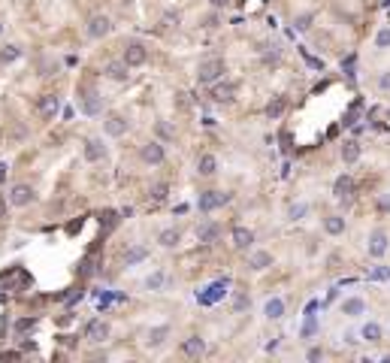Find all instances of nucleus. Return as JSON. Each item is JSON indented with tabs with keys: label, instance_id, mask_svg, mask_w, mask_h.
Here are the masks:
<instances>
[{
	"label": "nucleus",
	"instance_id": "58836bf2",
	"mask_svg": "<svg viewBox=\"0 0 390 363\" xmlns=\"http://www.w3.org/2000/svg\"><path fill=\"white\" fill-rule=\"evenodd\" d=\"M33 327H36V318H18V321H15V333H18V336L33 330Z\"/></svg>",
	"mask_w": 390,
	"mask_h": 363
},
{
	"label": "nucleus",
	"instance_id": "f704fd0d",
	"mask_svg": "<svg viewBox=\"0 0 390 363\" xmlns=\"http://www.w3.org/2000/svg\"><path fill=\"white\" fill-rule=\"evenodd\" d=\"M200 28H206V31H215V28H221V9H212L203 22H200Z\"/></svg>",
	"mask_w": 390,
	"mask_h": 363
},
{
	"label": "nucleus",
	"instance_id": "72a5a7b5",
	"mask_svg": "<svg viewBox=\"0 0 390 363\" xmlns=\"http://www.w3.org/2000/svg\"><path fill=\"white\" fill-rule=\"evenodd\" d=\"M342 161H345V164H357L360 161V145L354 139H348V142L342 145Z\"/></svg>",
	"mask_w": 390,
	"mask_h": 363
},
{
	"label": "nucleus",
	"instance_id": "9b49d317",
	"mask_svg": "<svg viewBox=\"0 0 390 363\" xmlns=\"http://www.w3.org/2000/svg\"><path fill=\"white\" fill-rule=\"evenodd\" d=\"M79 109H82L85 115H91V118L100 115V112H103V94H100L97 88H91V85L82 88V91H79Z\"/></svg>",
	"mask_w": 390,
	"mask_h": 363
},
{
	"label": "nucleus",
	"instance_id": "09e8293b",
	"mask_svg": "<svg viewBox=\"0 0 390 363\" xmlns=\"http://www.w3.org/2000/svg\"><path fill=\"white\" fill-rule=\"evenodd\" d=\"M0 36H3V22H0Z\"/></svg>",
	"mask_w": 390,
	"mask_h": 363
},
{
	"label": "nucleus",
	"instance_id": "aec40b11",
	"mask_svg": "<svg viewBox=\"0 0 390 363\" xmlns=\"http://www.w3.org/2000/svg\"><path fill=\"white\" fill-rule=\"evenodd\" d=\"M272 266V251H263V248H251L248 251V269L251 272H263Z\"/></svg>",
	"mask_w": 390,
	"mask_h": 363
},
{
	"label": "nucleus",
	"instance_id": "b1692460",
	"mask_svg": "<svg viewBox=\"0 0 390 363\" xmlns=\"http://www.w3.org/2000/svg\"><path fill=\"white\" fill-rule=\"evenodd\" d=\"M369 254H372V258H384V254H387V233L384 230L369 233Z\"/></svg>",
	"mask_w": 390,
	"mask_h": 363
},
{
	"label": "nucleus",
	"instance_id": "0eeeda50",
	"mask_svg": "<svg viewBox=\"0 0 390 363\" xmlns=\"http://www.w3.org/2000/svg\"><path fill=\"white\" fill-rule=\"evenodd\" d=\"M6 200H9V206H15V209H25V206L36 203V188H33V185H28V182H15V185L9 188Z\"/></svg>",
	"mask_w": 390,
	"mask_h": 363
},
{
	"label": "nucleus",
	"instance_id": "1a4fd4ad",
	"mask_svg": "<svg viewBox=\"0 0 390 363\" xmlns=\"http://www.w3.org/2000/svg\"><path fill=\"white\" fill-rule=\"evenodd\" d=\"M106 155H109V148H106L103 136H85V139H82V158H85L88 164L106 161Z\"/></svg>",
	"mask_w": 390,
	"mask_h": 363
},
{
	"label": "nucleus",
	"instance_id": "9d476101",
	"mask_svg": "<svg viewBox=\"0 0 390 363\" xmlns=\"http://www.w3.org/2000/svg\"><path fill=\"white\" fill-rule=\"evenodd\" d=\"M148 258H151L148 245H142V242H130L127 248H121L118 264H121V266H139V264H145Z\"/></svg>",
	"mask_w": 390,
	"mask_h": 363
},
{
	"label": "nucleus",
	"instance_id": "ddd939ff",
	"mask_svg": "<svg viewBox=\"0 0 390 363\" xmlns=\"http://www.w3.org/2000/svg\"><path fill=\"white\" fill-rule=\"evenodd\" d=\"M236 94H239V82H233V79H221V82L212 85V103H218V106L233 103Z\"/></svg>",
	"mask_w": 390,
	"mask_h": 363
},
{
	"label": "nucleus",
	"instance_id": "c9c22d12",
	"mask_svg": "<svg viewBox=\"0 0 390 363\" xmlns=\"http://www.w3.org/2000/svg\"><path fill=\"white\" fill-rule=\"evenodd\" d=\"M100 224H103L106 230H112V227L118 224V212H112V209H106V212H100Z\"/></svg>",
	"mask_w": 390,
	"mask_h": 363
},
{
	"label": "nucleus",
	"instance_id": "a211bd4d",
	"mask_svg": "<svg viewBox=\"0 0 390 363\" xmlns=\"http://www.w3.org/2000/svg\"><path fill=\"white\" fill-rule=\"evenodd\" d=\"M230 239H233V248H236V251H251V248H254V230H251V227L236 224V227L230 230Z\"/></svg>",
	"mask_w": 390,
	"mask_h": 363
},
{
	"label": "nucleus",
	"instance_id": "20e7f679",
	"mask_svg": "<svg viewBox=\"0 0 390 363\" xmlns=\"http://www.w3.org/2000/svg\"><path fill=\"white\" fill-rule=\"evenodd\" d=\"M139 161L145 166H163L166 164V145H163L158 136L155 139H145L139 145Z\"/></svg>",
	"mask_w": 390,
	"mask_h": 363
},
{
	"label": "nucleus",
	"instance_id": "393cba45",
	"mask_svg": "<svg viewBox=\"0 0 390 363\" xmlns=\"http://www.w3.org/2000/svg\"><path fill=\"white\" fill-rule=\"evenodd\" d=\"M263 318L266 321H281L285 318V300L281 297H269L263 303Z\"/></svg>",
	"mask_w": 390,
	"mask_h": 363
},
{
	"label": "nucleus",
	"instance_id": "4be33fe9",
	"mask_svg": "<svg viewBox=\"0 0 390 363\" xmlns=\"http://www.w3.org/2000/svg\"><path fill=\"white\" fill-rule=\"evenodd\" d=\"M158 245L166 248V251L179 248V245H182V230H179V227H163V230H158Z\"/></svg>",
	"mask_w": 390,
	"mask_h": 363
},
{
	"label": "nucleus",
	"instance_id": "e433bc0d",
	"mask_svg": "<svg viewBox=\"0 0 390 363\" xmlns=\"http://www.w3.org/2000/svg\"><path fill=\"white\" fill-rule=\"evenodd\" d=\"M306 212H309L306 203H293L291 209H288V218H291V221H299V218H306Z\"/></svg>",
	"mask_w": 390,
	"mask_h": 363
},
{
	"label": "nucleus",
	"instance_id": "6ab92c4d",
	"mask_svg": "<svg viewBox=\"0 0 390 363\" xmlns=\"http://www.w3.org/2000/svg\"><path fill=\"white\" fill-rule=\"evenodd\" d=\"M169 285H172V279H169V272H166V269H155L151 275H145V279H142V288H145V291H151V294H163Z\"/></svg>",
	"mask_w": 390,
	"mask_h": 363
},
{
	"label": "nucleus",
	"instance_id": "c756f323",
	"mask_svg": "<svg viewBox=\"0 0 390 363\" xmlns=\"http://www.w3.org/2000/svg\"><path fill=\"white\" fill-rule=\"evenodd\" d=\"M148 200L155 203V206H161L169 200V182H151V188H148Z\"/></svg>",
	"mask_w": 390,
	"mask_h": 363
},
{
	"label": "nucleus",
	"instance_id": "2f4dec72",
	"mask_svg": "<svg viewBox=\"0 0 390 363\" xmlns=\"http://www.w3.org/2000/svg\"><path fill=\"white\" fill-rule=\"evenodd\" d=\"M324 230L330 233V236H342V233H345V218H342V215H327Z\"/></svg>",
	"mask_w": 390,
	"mask_h": 363
},
{
	"label": "nucleus",
	"instance_id": "c03bdc74",
	"mask_svg": "<svg viewBox=\"0 0 390 363\" xmlns=\"http://www.w3.org/2000/svg\"><path fill=\"white\" fill-rule=\"evenodd\" d=\"M321 357H324V348H318V345L309 348V360H321Z\"/></svg>",
	"mask_w": 390,
	"mask_h": 363
},
{
	"label": "nucleus",
	"instance_id": "7ed1b4c3",
	"mask_svg": "<svg viewBox=\"0 0 390 363\" xmlns=\"http://www.w3.org/2000/svg\"><path fill=\"white\" fill-rule=\"evenodd\" d=\"M121 61H124L130 70L145 67L148 64V46H145L142 39H127V42L121 46Z\"/></svg>",
	"mask_w": 390,
	"mask_h": 363
},
{
	"label": "nucleus",
	"instance_id": "79ce46f5",
	"mask_svg": "<svg viewBox=\"0 0 390 363\" xmlns=\"http://www.w3.org/2000/svg\"><path fill=\"white\" fill-rule=\"evenodd\" d=\"M206 3H209L212 9H221V12H224V9L230 6V0H206Z\"/></svg>",
	"mask_w": 390,
	"mask_h": 363
},
{
	"label": "nucleus",
	"instance_id": "ea45409f",
	"mask_svg": "<svg viewBox=\"0 0 390 363\" xmlns=\"http://www.w3.org/2000/svg\"><path fill=\"white\" fill-rule=\"evenodd\" d=\"M375 46H378V49H390V28H381V31H378Z\"/></svg>",
	"mask_w": 390,
	"mask_h": 363
},
{
	"label": "nucleus",
	"instance_id": "cd10ccee",
	"mask_svg": "<svg viewBox=\"0 0 390 363\" xmlns=\"http://www.w3.org/2000/svg\"><path fill=\"white\" fill-rule=\"evenodd\" d=\"M263 112H266V118H269V121H278V118L288 112V97H272L269 103H266V109H263Z\"/></svg>",
	"mask_w": 390,
	"mask_h": 363
},
{
	"label": "nucleus",
	"instance_id": "f257e3e1",
	"mask_svg": "<svg viewBox=\"0 0 390 363\" xmlns=\"http://www.w3.org/2000/svg\"><path fill=\"white\" fill-rule=\"evenodd\" d=\"M197 82L200 85H215V82H221L224 76H227V61L224 58H203L200 64H197Z\"/></svg>",
	"mask_w": 390,
	"mask_h": 363
},
{
	"label": "nucleus",
	"instance_id": "f8f14e48",
	"mask_svg": "<svg viewBox=\"0 0 390 363\" xmlns=\"http://www.w3.org/2000/svg\"><path fill=\"white\" fill-rule=\"evenodd\" d=\"M109 336H112V327H109V321H103V318H91V321L85 324V339H88L91 345L109 342Z\"/></svg>",
	"mask_w": 390,
	"mask_h": 363
},
{
	"label": "nucleus",
	"instance_id": "bb28decb",
	"mask_svg": "<svg viewBox=\"0 0 390 363\" xmlns=\"http://www.w3.org/2000/svg\"><path fill=\"white\" fill-rule=\"evenodd\" d=\"M366 312V300L363 297H345L342 300V315H348V318H360Z\"/></svg>",
	"mask_w": 390,
	"mask_h": 363
},
{
	"label": "nucleus",
	"instance_id": "37998d69",
	"mask_svg": "<svg viewBox=\"0 0 390 363\" xmlns=\"http://www.w3.org/2000/svg\"><path fill=\"white\" fill-rule=\"evenodd\" d=\"M378 209H381V212H390V194H381V197H378Z\"/></svg>",
	"mask_w": 390,
	"mask_h": 363
},
{
	"label": "nucleus",
	"instance_id": "412c9836",
	"mask_svg": "<svg viewBox=\"0 0 390 363\" xmlns=\"http://www.w3.org/2000/svg\"><path fill=\"white\" fill-rule=\"evenodd\" d=\"M218 173V158L212 155V152H203L200 158H197V176L200 179H212Z\"/></svg>",
	"mask_w": 390,
	"mask_h": 363
},
{
	"label": "nucleus",
	"instance_id": "f03ea898",
	"mask_svg": "<svg viewBox=\"0 0 390 363\" xmlns=\"http://www.w3.org/2000/svg\"><path fill=\"white\" fill-rule=\"evenodd\" d=\"M233 194L230 191H218V188H209V191H200V197H197V209L203 212V215H212V212H218L221 206H227Z\"/></svg>",
	"mask_w": 390,
	"mask_h": 363
},
{
	"label": "nucleus",
	"instance_id": "4c0bfd02",
	"mask_svg": "<svg viewBox=\"0 0 390 363\" xmlns=\"http://www.w3.org/2000/svg\"><path fill=\"white\" fill-rule=\"evenodd\" d=\"M179 22H182V12L179 9H166L163 12V25L166 28H179Z\"/></svg>",
	"mask_w": 390,
	"mask_h": 363
},
{
	"label": "nucleus",
	"instance_id": "a878e982",
	"mask_svg": "<svg viewBox=\"0 0 390 363\" xmlns=\"http://www.w3.org/2000/svg\"><path fill=\"white\" fill-rule=\"evenodd\" d=\"M333 194H336V200H351L354 197V179L351 176H339L336 185H333Z\"/></svg>",
	"mask_w": 390,
	"mask_h": 363
},
{
	"label": "nucleus",
	"instance_id": "f3484780",
	"mask_svg": "<svg viewBox=\"0 0 390 363\" xmlns=\"http://www.w3.org/2000/svg\"><path fill=\"white\" fill-rule=\"evenodd\" d=\"M36 112H39L46 121H52V118L61 112V97L52 94V91H49V94H39V97H36Z\"/></svg>",
	"mask_w": 390,
	"mask_h": 363
},
{
	"label": "nucleus",
	"instance_id": "2eb2a0df",
	"mask_svg": "<svg viewBox=\"0 0 390 363\" xmlns=\"http://www.w3.org/2000/svg\"><path fill=\"white\" fill-rule=\"evenodd\" d=\"M194 233H197V242H200V245H215V242L221 239L224 227H221L218 221H200Z\"/></svg>",
	"mask_w": 390,
	"mask_h": 363
},
{
	"label": "nucleus",
	"instance_id": "423d86ee",
	"mask_svg": "<svg viewBox=\"0 0 390 363\" xmlns=\"http://www.w3.org/2000/svg\"><path fill=\"white\" fill-rule=\"evenodd\" d=\"M130 131V118L124 115V112H106L103 115V133L109 136V139H121V136H127Z\"/></svg>",
	"mask_w": 390,
	"mask_h": 363
},
{
	"label": "nucleus",
	"instance_id": "49530a36",
	"mask_svg": "<svg viewBox=\"0 0 390 363\" xmlns=\"http://www.w3.org/2000/svg\"><path fill=\"white\" fill-rule=\"evenodd\" d=\"M21 348H25V351H36V342H25V339H21Z\"/></svg>",
	"mask_w": 390,
	"mask_h": 363
},
{
	"label": "nucleus",
	"instance_id": "c85d7f7f",
	"mask_svg": "<svg viewBox=\"0 0 390 363\" xmlns=\"http://www.w3.org/2000/svg\"><path fill=\"white\" fill-rule=\"evenodd\" d=\"M360 336H363V342L378 345V342H381V324H378V321H366V324L360 327Z\"/></svg>",
	"mask_w": 390,
	"mask_h": 363
},
{
	"label": "nucleus",
	"instance_id": "dca6fc26",
	"mask_svg": "<svg viewBox=\"0 0 390 363\" xmlns=\"http://www.w3.org/2000/svg\"><path fill=\"white\" fill-rule=\"evenodd\" d=\"M103 76H106L109 82H127L130 79V67L121 61V55H118V58H109V61L103 64Z\"/></svg>",
	"mask_w": 390,
	"mask_h": 363
},
{
	"label": "nucleus",
	"instance_id": "7c9ffc66",
	"mask_svg": "<svg viewBox=\"0 0 390 363\" xmlns=\"http://www.w3.org/2000/svg\"><path fill=\"white\" fill-rule=\"evenodd\" d=\"M155 136L161 139L163 145H166V142H176V127H172L166 118H158V121H155Z\"/></svg>",
	"mask_w": 390,
	"mask_h": 363
},
{
	"label": "nucleus",
	"instance_id": "a18cd8bd",
	"mask_svg": "<svg viewBox=\"0 0 390 363\" xmlns=\"http://www.w3.org/2000/svg\"><path fill=\"white\" fill-rule=\"evenodd\" d=\"M381 88H384V91H390V70L381 76Z\"/></svg>",
	"mask_w": 390,
	"mask_h": 363
},
{
	"label": "nucleus",
	"instance_id": "473e14b6",
	"mask_svg": "<svg viewBox=\"0 0 390 363\" xmlns=\"http://www.w3.org/2000/svg\"><path fill=\"white\" fill-rule=\"evenodd\" d=\"M248 306H251V297H248V291H236V294H233V300H230V309H233L236 315L248 312Z\"/></svg>",
	"mask_w": 390,
	"mask_h": 363
},
{
	"label": "nucleus",
	"instance_id": "5701e85b",
	"mask_svg": "<svg viewBox=\"0 0 390 363\" xmlns=\"http://www.w3.org/2000/svg\"><path fill=\"white\" fill-rule=\"evenodd\" d=\"M21 55H25V49L18 42H3L0 46V67H9L15 61H21Z\"/></svg>",
	"mask_w": 390,
	"mask_h": 363
},
{
	"label": "nucleus",
	"instance_id": "39448f33",
	"mask_svg": "<svg viewBox=\"0 0 390 363\" xmlns=\"http://www.w3.org/2000/svg\"><path fill=\"white\" fill-rule=\"evenodd\" d=\"M112 31H115V25L106 12H94L85 22V36L88 39H106V36H112Z\"/></svg>",
	"mask_w": 390,
	"mask_h": 363
},
{
	"label": "nucleus",
	"instance_id": "de8ad7c7",
	"mask_svg": "<svg viewBox=\"0 0 390 363\" xmlns=\"http://www.w3.org/2000/svg\"><path fill=\"white\" fill-rule=\"evenodd\" d=\"M3 179H6V164H0V185H3Z\"/></svg>",
	"mask_w": 390,
	"mask_h": 363
},
{
	"label": "nucleus",
	"instance_id": "4468645a",
	"mask_svg": "<svg viewBox=\"0 0 390 363\" xmlns=\"http://www.w3.org/2000/svg\"><path fill=\"white\" fill-rule=\"evenodd\" d=\"M179 351H182V357H188V360H200V357L206 354V339H203L200 333H191V336L182 339Z\"/></svg>",
	"mask_w": 390,
	"mask_h": 363
},
{
	"label": "nucleus",
	"instance_id": "a19ab883",
	"mask_svg": "<svg viewBox=\"0 0 390 363\" xmlns=\"http://www.w3.org/2000/svg\"><path fill=\"white\" fill-rule=\"evenodd\" d=\"M312 18H315L312 12H306V15H299V18L293 22V25H296V31H309V28H312Z\"/></svg>",
	"mask_w": 390,
	"mask_h": 363
},
{
	"label": "nucleus",
	"instance_id": "6e6552de",
	"mask_svg": "<svg viewBox=\"0 0 390 363\" xmlns=\"http://www.w3.org/2000/svg\"><path fill=\"white\" fill-rule=\"evenodd\" d=\"M169 336H172V327L169 324H155V327H148V330L142 333V345L148 351H161L163 345L169 342Z\"/></svg>",
	"mask_w": 390,
	"mask_h": 363
}]
</instances>
